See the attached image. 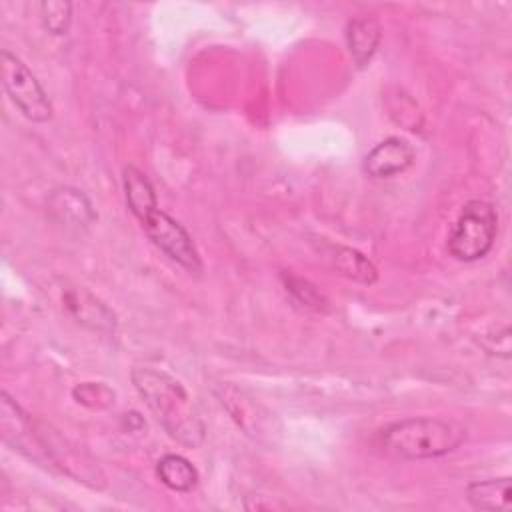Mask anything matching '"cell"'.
<instances>
[{
	"instance_id": "cell-15",
	"label": "cell",
	"mask_w": 512,
	"mask_h": 512,
	"mask_svg": "<svg viewBox=\"0 0 512 512\" xmlns=\"http://www.w3.org/2000/svg\"><path fill=\"white\" fill-rule=\"evenodd\" d=\"M38 16L44 26L54 36L68 32L72 22V4L66 0H44L38 4Z\"/></svg>"
},
{
	"instance_id": "cell-2",
	"label": "cell",
	"mask_w": 512,
	"mask_h": 512,
	"mask_svg": "<svg viewBox=\"0 0 512 512\" xmlns=\"http://www.w3.org/2000/svg\"><path fill=\"white\" fill-rule=\"evenodd\" d=\"M466 438V430L440 418H406L384 426L378 436V448L402 460L438 458L456 450Z\"/></svg>"
},
{
	"instance_id": "cell-11",
	"label": "cell",
	"mask_w": 512,
	"mask_h": 512,
	"mask_svg": "<svg viewBox=\"0 0 512 512\" xmlns=\"http://www.w3.org/2000/svg\"><path fill=\"white\" fill-rule=\"evenodd\" d=\"M380 44V26L374 18H354L346 26V46L356 64L364 68Z\"/></svg>"
},
{
	"instance_id": "cell-5",
	"label": "cell",
	"mask_w": 512,
	"mask_h": 512,
	"mask_svg": "<svg viewBox=\"0 0 512 512\" xmlns=\"http://www.w3.org/2000/svg\"><path fill=\"white\" fill-rule=\"evenodd\" d=\"M142 228L150 242L170 260H174L188 272L202 270V260L192 242V236L178 220L156 208L152 214L146 216V220H142Z\"/></svg>"
},
{
	"instance_id": "cell-6",
	"label": "cell",
	"mask_w": 512,
	"mask_h": 512,
	"mask_svg": "<svg viewBox=\"0 0 512 512\" xmlns=\"http://www.w3.org/2000/svg\"><path fill=\"white\" fill-rule=\"evenodd\" d=\"M0 426H2V438L6 444H10L14 450L22 452L30 460L44 462L48 460L54 464L50 448L42 442V438L32 430L30 418L22 412V408L8 396V392H2L0 400Z\"/></svg>"
},
{
	"instance_id": "cell-9",
	"label": "cell",
	"mask_w": 512,
	"mask_h": 512,
	"mask_svg": "<svg viewBox=\"0 0 512 512\" xmlns=\"http://www.w3.org/2000/svg\"><path fill=\"white\" fill-rule=\"evenodd\" d=\"M50 214L66 226H88L96 220L90 200L76 188H56L48 198Z\"/></svg>"
},
{
	"instance_id": "cell-7",
	"label": "cell",
	"mask_w": 512,
	"mask_h": 512,
	"mask_svg": "<svg viewBox=\"0 0 512 512\" xmlns=\"http://www.w3.org/2000/svg\"><path fill=\"white\" fill-rule=\"evenodd\" d=\"M414 162V148L398 136H390L378 142L362 162V170L370 178H390L404 172Z\"/></svg>"
},
{
	"instance_id": "cell-12",
	"label": "cell",
	"mask_w": 512,
	"mask_h": 512,
	"mask_svg": "<svg viewBox=\"0 0 512 512\" xmlns=\"http://www.w3.org/2000/svg\"><path fill=\"white\" fill-rule=\"evenodd\" d=\"M466 500L476 510H502L508 512L512 508L510 496V478H490L470 482L466 486Z\"/></svg>"
},
{
	"instance_id": "cell-10",
	"label": "cell",
	"mask_w": 512,
	"mask_h": 512,
	"mask_svg": "<svg viewBox=\"0 0 512 512\" xmlns=\"http://www.w3.org/2000/svg\"><path fill=\"white\" fill-rule=\"evenodd\" d=\"M324 258L338 274H342L354 282L374 284L378 278L376 266L358 250H352L346 246H326Z\"/></svg>"
},
{
	"instance_id": "cell-8",
	"label": "cell",
	"mask_w": 512,
	"mask_h": 512,
	"mask_svg": "<svg viewBox=\"0 0 512 512\" xmlns=\"http://www.w3.org/2000/svg\"><path fill=\"white\" fill-rule=\"evenodd\" d=\"M62 300L68 312L74 316V320L80 322L82 326L98 332H114L116 328L114 312L84 288L66 290Z\"/></svg>"
},
{
	"instance_id": "cell-3",
	"label": "cell",
	"mask_w": 512,
	"mask_h": 512,
	"mask_svg": "<svg viewBox=\"0 0 512 512\" xmlns=\"http://www.w3.org/2000/svg\"><path fill=\"white\" fill-rule=\"evenodd\" d=\"M498 214L490 202L470 200L462 206L448 236V252L460 262L484 258L496 240Z\"/></svg>"
},
{
	"instance_id": "cell-4",
	"label": "cell",
	"mask_w": 512,
	"mask_h": 512,
	"mask_svg": "<svg viewBox=\"0 0 512 512\" xmlns=\"http://www.w3.org/2000/svg\"><path fill=\"white\" fill-rule=\"evenodd\" d=\"M2 86L12 104L32 122H48L52 118V102L28 66L8 50L0 52Z\"/></svg>"
},
{
	"instance_id": "cell-14",
	"label": "cell",
	"mask_w": 512,
	"mask_h": 512,
	"mask_svg": "<svg viewBox=\"0 0 512 512\" xmlns=\"http://www.w3.org/2000/svg\"><path fill=\"white\" fill-rule=\"evenodd\" d=\"M156 474L160 482L174 492H190L198 484L196 468L180 454H164L156 462Z\"/></svg>"
},
{
	"instance_id": "cell-1",
	"label": "cell",
	"mask_w": 512,
	"mask_h": 512,
	"mask_svg": "<svg viewBox=\"0 0 512 512\" xmlns=\"http://www.w3.org/2000/svg\"><path fill=\"white\" fill-rule=\"evenodd\" d=\"M132 382L168 436L188 448L202 444L206 430L204 422L178 380L162 370L134 368Z\"/></svg>"
},
{
	"instance_id": "cell-16",
	"label": "cell",
	"mask_w": 512,
	"mask_h": 512,
	"mask_svg": "<svg viewBox=\"0 0 512 512\" xmlns=\"http://www.w3.org/2000/svg\"><path fill=\"white\" fill-rule=\"evenodd\" d=\"M282 280H284L286 290L292 294V298L300 306H304L308 310H316V312L324 310L326 302L314 284H310L308 280H302L298 276H292V274H282Z\"/></svg>"
},
{
	"instance_id": "cell-17",
	"label": "cell",
	"mask_w": 512,
	"mask_h": 512,
	"mask_svg": "<svg viewBox=\"0 0 512 512\" xmlns=\"http://www.w3.org/2000/svg\"><path fill=\"white\" fill-rule=\"evenodd\" d=\"M72 394H74V398L80 402V404H88V400H94L96 398V402L98 400H104L106 404H110V402H114V392L110 390V388H106L104 384H94V382H84V384H80V386H76L74 390H72ZM98 408H102V404L98 402Z\"/></svg>"
},
{
	"instance_id": "cell-13",
	"label": "cell",
	"mask_w": 512,
	"mask_h": 512,
	"mask_svg": "<svg viewBox=\"0 0 512 512\" xmlns=\"http://www.w3.org/2000/svg\"><path fill=\"white\" fill-rule=\"evenodd\" d=\"M122 184H124V196L128 210L142 222L148 214L156 210V192L150 184V180L134 166H126L122 172Z\"/></svg>"
}]
</instances>
